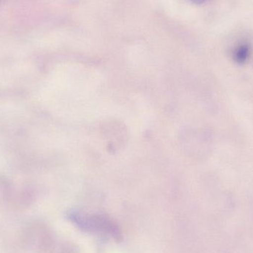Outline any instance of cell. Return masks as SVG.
<instances>
[{
	"label": "cell",
	"mask_w": 253,
	"mask_h": 253,
	"mask_svg": "<svg viewBox=\"0 0 253 253\" xmlns=\"http://www.w3.org/2000/svg\"><path fill=\"white\" fill-rule=\"evenodd\" d=\"M59 253H80V251L73 245H65L61 248Z\"/></svg>",
	"instance_id": "cell-4"
},
{
	"label": "cell",
	"mask_w": 253,
	"mask_h": 253,
	"mask_svg": "<svg viewBox=\"0 0 253 253\" xmlns=\"http://www.w3.org/2000/svg\"><path fill=\"white\" fill-rule=\"evenodd\" d=\"M77 227L86 233L106 235L117 242L123 241V233L118 224L106 215L82 213L77 220Z\"/></svg>",
	"instance_id": "cell-2"
},
{
	"label": "cell",
	"mask_w": 253,
	"mask_h": 253,
	"mask_svg": "<svg viewBox=\"0 0 253 253\" xmlns=\"http://www.w3.org/2000/svg\"><path fill=\"white\" fill-rule=\"evenodd\" d=\"M24 249L34 253H53L56 251V236L53 229L42 221L27 224L19 235Z\"/></svg>",
	"instance_id": "cell-1"
},
{
	"label": "cell",
	"mask_w": 253,
	"mask_h": 253,
	"mask_svg": "<svg viewBox=\"0 0 253 253\" xmlns=\"http://www.w3.org/2000/svg\"><path fill=\"white\" fill-rule=\"evenodd\" d=\"M251 49L249 44H242L238 46L233 53V59L235 62L239 65L246 63L251 56Z\"/></svg>",
	"instance_id": "cell-3"
},
{
	"label": "cell",
	"mask_w": 253,
	"mask_h": 253,
	"mask_svg": "<svg viewBox=\"0 0 253 253\" xmlns=\"http://www.w3.org/2000/svg\"><path fill=\"white\" fill-rule=\"evenodd\" d=\"M190 1H193V3L196 4H203L204 2L207 1V0H190Z\"/></svg>",
	"instance_id": "cell-5"
}]
</instances>
